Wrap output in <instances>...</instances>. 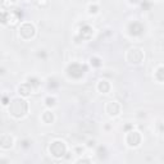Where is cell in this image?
<instances>
[{
	"label": "cell",
	"instance_id": "6da1fadb",
	"mask_svg": "<svg viewBox=\"0 0 164 164\" xmlns=\"http://www.w3.org/2000/svg\"><path fill=\"white\" fill-rule=\"evenodd\" d=\"M9 112L12 113V115H14L17 118L23 117L27 113V103L22 99H16L10 103L9 106Z\"/></svg>",
	"mask_w": 164,
	"mask_h": 164
},
{
	"label": "cell",
	"instance_id": "7a4b0ae2",
	"mask_svg": "<svg viewBox=\"0 0 164 164\" xmlns=\"http://www.w3.org/2000/svg\"><path fill=\"white\" fill-rule=\"evenodd\" d=\"M86 72V67L82 65V64H78V63H73L68 67V74L73 78H79L84 76V73Z\"/></svg>",
	"mask_w": 164,
	"mask_h": 164
},
{
	"label": "cell",
	"instance_id": "3957f363",
	"mask_svg": "<svg viewBox=\"0 0 164 164\" xmlns=\"http://www.w3.org/2000/svg\"><path fill=\"white\" fill-rule=\"evenodd\" d=\"M65 145L60 141H54L51 145H50V153L55 158H62L64 154H65Z\"/></svg>",
	"mask_w": 164,
	"mask_h": 164
},
{
	"label": "cell",
	"instance_id": "277c9868",
	"mask_svg": "<svg viewBox=\"0 0 164 164\" xmlns=\"http://www.w3.org/2000/svg\"><path fill=\"white\" fill-rule=\"evenodd\" d=\"M142 58H144V54H142V51L140 49H131L128 51V54H127V60L130 63L137 64V63H140L142 60Z\"/></svg>",
	"mask_w": 164,
	"mask_h": 164
},
{
	"label": "cell",
	"instance_id": "5b68a950",
	"mask_svg": "<svg viewBox=\"0 0 164 164\" xmlns=\"http://www.w3.org/2000/svg\"><path fill=\"white\" fill-rule=\"evenodd\" d=\"M19 32H21V36H22L23 38L28 40V38H31V37L35 36V27H33L31 23H23V24L21 26Z\"/></svg>",
	"mask_w": 164,
	"mask_h": 164
},
{
	"label": "cell",
	"instance_id": "8992f818",
	"mask_svg": "<svg viewBox=\"0 0 164 164\" xmlns=\"http://www.w3.org/2000/svg\"><path fill=\"white\" fill-rule=\"evenodd\" d=\"M127 142L130 146H137L140 142H141V136L139 132L136 131H131L127 136Z\"/></svg>",
	"mask_w": 164,
	"mask_h": 164
},
{
	"label": "cell",
	"instance_id": "52a82bcc",
	"mask_svg": "<svg viewBox=\"0 0 164 164\" xmlns=\"http://www.w3.org/2000/svg\"><path fill=\"white\" fill-rule=\"evenodd\" d=\"M105 110H106V113L109 115H118L119 112H120V106L115 101H109L108 105H106V108H105Z\"/></svg>",
	"mask_w": 164,
	"mask_h": 164
},
{
	"label": "cell",
	"instance_id": "ba28073f",
	"mask_svg": "<svg viewBox=\"0 0 164 164\" xmlns=\"http://www.w3.org/2000/svg\"><path fill=\"white\" fill-rule=\"evenodd\" d=\"M144 32V27L139 22H133L130 24V33L133 36H140Z\"/></svg>",
	"mask_w": 164,
	"mask_h": 164
},
{
	"label": "cell",
	"instance_id": "9c48e42d",
	"mask_svg": "<svg viewBox=\"0 0 164 164\" xmlns=\"http://www.w3.org/2000/svg\"><path fill=\"white\" fill-rule=\"evenodd\" d=\"M92 33H94V31H92V28L90 26H87V24H84L79 28V36L82 37V40H89V38H91V36H92Z\"/></svg>",
	"mask_w": 164,
	"mask_h": 164
},
{
	"label": "cell",
	"instance_id": "30bf717a",
	"mask_svg": "<svg viewBox=\"0 0 164 164\" xmlns=\"http://www.w3.org/2000/svg\"><path fill=\"white\" fill-rule=\"evenodd\" d=\"M18 91H19V94L22 95V96H27V95H30V94H31V91H32V86H31L30 84H23V85L19 86Z\"/></svg>",
	"mask_w": 164,
	"mask_h": 164
},
{
	"label": "cell",
	"instance_id": "8fae6325",
	"mask_svg": "<svg viewBox=\"0 0 164 164\" xmlns=\"http://www.w3.org/2000/svg\"><path fill=\"white\" fill-rule=\"evenodd\" d=\"M12 142H13V140H12V137H10L9 135H3V136H2V147H3V149L10 147V146H12Z\"/></svg>",
	"mask_w": 164,
	"mask_h": 164
},
{
	"label": "cell",
	"instance_id": "7c38bea8",
	"mask_svg": "<svg viewBox=\"0 0 164 164\" xmlns=\"http://www.w3.org/2000/svg\"><path fill=\"white\" fill-rule=\"evenodd\" d=\"M98 89H99V91H100V92L106 94V92L109 91V89H110V86H109V84H108L106 81H100V82H99V86H98Z\"/></svg>",
	"mask_w": 164,
	"mask_h": 164
},
{
	"label": "cell",
	"instance_id": "4fadbf2b",
	"mask_svg": "<svg viewBox=\"0 0 164 164\" xmlns=\"http://www.w3.org/2000/svg\"><path fill=\"white\" fill-rule=\"evenodd\" d=\"M43 119H44L46 123H51V122H53V119H54L53 113H51V112H45V113H44V115H43Z\"/></svg>",
	"mask_w": 164,
	"mask_h": 164
},
{
	"label": "cell",
	"instance_id": "5bb4252c",
	"mask_svg": "<svg viewBox=\"0 0 164 164\" xmlns=\"http://www.w3.org/2000/svg\"><path fill=\"white\" fill-rule=\"evenodd\" d=\"M156 78L159 81H164V67H160L156 71Z\"/></svg>",
	"mask_w": 164,
	"mask_h": 164
},
{
	"label": "cell",
	"instance_id": "9a60e30c",
	"mask_svg": "<svg viewBox=\"0 0 164 164\" xmlns=\"http://www.w3.org/2000/svg\"><path fill=\"white\" fill-rule=\"evenodd\" d=\"M28 84H30L31 86H35V87H37V86L40 85V82H38L36 78H30V82H28Z\"/></svg>",
	"mask_w": 164,
	"mask_h": 164
},
{
	"label": "cell",
	"instance_id": "2e32d148",
	"mask_svg": "<svg viewBox=\"0 0 164 164\" xmlns=\"http://www.w3.org/2000/svg\"><path fill=\"white\" fill-rule=\"evenodd\" d=\"M91 64L99 67V65H100V60H99L98 58H91Z\"/></svg>",
	"mask_w": 164,
	"mask_h": 164
},
{
	"label": "cell",
	"instance_id": "e0dca14e",
	"mask_svg": "<svg viewBox=\"0 0 164 164\" xmlns=\"http://www.w3.org/2000/svg\"><path fill=\"white\" fill-rule=\"evenodd\" d=\"M54 101H55V99H54V98H48V99H46V104H48L49 106H53V105H54Z\"/></svg>",
	"mask_w": 164,
	"mask_h": 164
},
{
	"label": "cell",
	"instance_id": "ac0fdd59",
	"mask_svg": "<svg viewBox=\"0 0 164 164\" xmlns=\"http://www.w3.org/2000/svg\"><path fill=\"white\" fill-rule=\"evenodd\" d=\"M90 12L91 13H96L98 12V7L96 5H90Z\"/></svg>",
	"mask_w": 164,
	"mask_h": 164
},
{
	"label": "cell",
	"instance_id": "d6986e66",
	"mask_svg": "<svg viewBox=\"0 0 164 164\" xmlns=\"http://www.w3.org/2000/svg\"><path fill=\"white\" fill-rule=\"evenodd\" d=\"M130 2H131V3H137L139 0H130Z\"/></svg>",
	"mask_w": 164,
	"mask_h": 164
}]
</instances>
